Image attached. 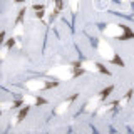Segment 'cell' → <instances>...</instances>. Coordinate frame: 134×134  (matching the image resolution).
Returning <instances> with one entry per match:
<instances>
[{
  "label": "cell",
  "mask_w": 134,
  "mask_h": 134,
  "mask_svg": "<svg viewBox=\"0 0 134 134\" xmlns=\"http://www.w3.org/2000/svg\"><path fill=\"white\" fill-rule=\"evenodd\" d=\"M82 72H86V70L82 69V65L79 64V62H74L72 65H55L52 67V69H49V75H55L59 79H72V77H77V75H81Z\"/></svg>",
  "instance_id": "1"
},
{
  "label": "cell",
  "mask_w": 134,
  "mask_h": 134,
  "mask_svg": "<svg viewBox=\"0 0 134 134\" xmlns=\"http://www.w3.org/2000/svg\"><path fill=\"white\" fill-rule=\"evenodd\" d=\"M104 35L112 37V39H119V40H127V39H134V32L127 25L122 24H109L106 29H104Z\"/></svg>",
  "instance_id": "2"
},
{
  "label": "cell",
  "mask_w": 134,
  "mask_h": 134,
  "mask_svg": "<svg viewBox=\"0 0 134 134\" xmlns=\"http://www.w3.org/2000/svg\"><path fill=\"white\" fill-rule=\"evenodd\" d=\"M99 54H100V57L106 59L107 62H112V64H117V65L124 67V60L116 55V52L112 50L111 44H109L107 40H100L99 42Z\"/></svg>",
  "instance_id": "3"
},
{
  "label": "cell",
  "mask_w": 134,
  "mask_h": 134,
  "mask_svg": "<svg viewBox=\"0 0 134 134\" xmlns=\"http://www.w3.org/2000/svg\"><path fill=\"white\" fill-rule=\"evenodd\" d=\"M59 82L52 81V82H45L42 79H30V81L25 82V87L29 91H44V89H50V87H57Z\"/></svg>",
  "instance_id": "4"
},
{
  "label": "cell",
  "mask_w": 134,
  "mask_h": 134,
  "mask_svg": "<svg viewBox=\"0 0 134 134\" xmlns=\"http://www.w3.org/2000/svg\"><path fill=\"white\" fill-rule=\"evenodd\" d=\"M82 69H84V70H91V72H102V74L111 75L109 69H106V67H104L102 64H97V62H91V60L82 62Z\"/></svg>",
  "instance_id": "5"
},
{
  "label": "cell",
  "mask_w": 134,
  "mask_h": 134,
  "mask_svg": "<svg viewBox=\"0 0 134 134\" xmlns=\"http://www.w3.org/2000/svg\"><path fill=\"white\" fill-rule=\"evenodd\" d=\"M75 97H77V94H72V96H70V97L67 99V100H64V102H62L60 106H59V107L55 109V114H64L67 109H69V106H70V104H72L74 100H75Z\"/></svg>",
  "instance_id": "6"
},
{
  "label": "cell",
  "mask_w": 134,
  "mask_h": 134,
  "mask_svg": "<svg viewBox=\"0 0 134 134\" xmlns=\"http://www.w3.org/2000/svg\"><path fill=\"white\" fill-rule=\"evenodd\" d=\"M24 102L29 104V106H35V104H45L47 100L42 99V97H34V96H30V94H25L24 96Z\"/></svg>",
  "instance_id": "7"
},
{
  "label": "cell",
  "mask_w": 134,
  "mask_h": 134,
  "mask_svg": "<svg viewBox=\"0 0 134 134\" xmlns=\"http://www.w3.org/2000/svg\"><path fill=\"white\" fill-rule=\"evenodd\" d=\"M99 102H102V100L99 99V96H96L94 99H91L89 102H87V106H86V111H87V112H92L96 107H97V104H99Z\"/></svg>",
  "instance_id": "8"
},
{
  "label": "cell",
  "mask_w": 134,
  "mask_h": 134,
  "mask_svg": "<svg viewBox=\"0 0 134 134\" xmlns=\"http://www.w3.org/2000/svg\"><path fill=\"white\" fill-rule=\"evenodd\" d=\"M112 91H114V86H109V87H106V89H102V91H100L99 94H97V96H99V99H100V100H106V99H107V96L111 94Z\"/></svg>",
  "instance_id": "9"
},
{
  "label": "cell",
  "mask_w": 134,
  "mask_h": 134,
  "mask_svg": "<svg viewBox=\"0 0 134 134\" xmlns=\"http://www.w3.org/2000/svg\"><path fill=\"white\" fill-rule=\"evenodd\" d=\"M29 111H30V106H29V104H25V107H22V109H20L19 116H17V119H19V122H20V121H24L25 117H27Z\"/></svg>",
  "instance_id": "10"
},
{
  "label": "cell",
  "mask_w": 134,
  "mask_h": 134,
  "mask_svg": "<svg viewBox=\"0 0 134 134\" xmlns=\"http://www.w3.org/2000/svg\"><path fill=\"white\" fill-rule=\"evenodd\" d=\"M14 42H15V39H14V37H12V39H8V42H7L5 45H3V50H2V59H5L7 52H8V49H10L12 45H14Z\"/></svg>",
  "instance_id": "11"
},
{
  "label": "cell",
  "mask_w": 134,
  "mask_h": 134,
  "mask_svg": "<svg viewBox=\"0 0 134 134\" xmlns=\"http://www.w3.org/2000/svg\"><path fill=\"white\" fill-rule=\"evenodd\" d=\"M131 96H132V91H127V92H126V94H124V97L119 100V106H121V107H124L126 104L129 102V99H131Z\"/></svg>",
  "instance_id": "12"
},
{
  "label": "cell",
  "mask_w": 134,
  "mask_h": 134,
  "mask_svg": "<svg viewBox=\"0 0 134 134\" xmlns=\"http://www.w3.org/2000/svg\"><path fill=\"white\" fill-rule=\"evenodd\" d=\"M22 32H24V25H22V22H15V37L22 35Z\"/></svg>",
  "instance_id": "13"
},
{
  "label": "cell",
  "mask_w": 134,
  "mask_h": 134,
  "mask_svg": "<svg viewBox=\"0 0 134 134\" xmlns=\"http://www.w3.org/2000/svg\"><path fill=\"white\" fill-rule=\"evenodd\" d=\"M69 5H70V10H72V12H77V8H79V0H69Z\"/></svg>",
  "instance_id": "14"
},
{
  "label": "cell",
  "mask_w": 134,
  "mask_h": 134,
  "mask_svg": "<svg viewBox=\"0 0 134 134\" xmlns=\"http://www.w3.org/2000/svg\"><path fill=\"white\" fill-rule=\"evenodd\" d=\"M24 14H25V8H22V10L19 12V17H17V22H22V20H24Z\"/></svg>",
  "instance_id": "15"
},
{
  "label": "cell",
  "mask_w": 134,
  "mask_h": 134,
  "mask_svg": "<svg viewBox=\"0 0 134 134\" xmlns=\"http://www.w3.org/2000/svg\"><path fill=\"white\" fill-rule=\"evenodd\" d=\"M54 2H55V8L60 12V8H62V0H54Z\"/></svg>",
  "instance_id": "16"
},
{
  "label": "cell",
  "mask_w": 134,
  "mask_h": 134,
  "mask_svg": "<svg viewBox=\"0 0 134 134\" xmlns=\"http://www.w3.org/2000/svg\"><path fill=\"white\" fill-rule=\"evenodd\" d=\"M14 2H17V3H20V2H24V0H14Z\"/></svg>",
  "instance_id": "17"
}]
</instances>
